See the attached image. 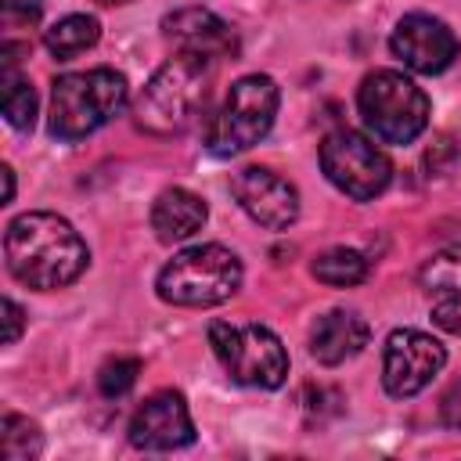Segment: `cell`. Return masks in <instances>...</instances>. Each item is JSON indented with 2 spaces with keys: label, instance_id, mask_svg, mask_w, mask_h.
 I'll return each instance as SVG.
<instances>
[{
  "label": "cell",
  "instance_id": "1",
  "mask_svg": "<svg viewBox=\"0 0 461 461\" xmlns=\"http://www.w3.org/2000/svg\"><path fill=\"white\" fill-rule=\"evenodd\" d=\"M4 259H7V270L14 281H22L36 292H54V288L72 285L86 270L90 249L65 216L36 209V212H22L7 223Z\"/></svg>",
  "mask_w": 461,
  "mask_h": 461
},
{
  "label": "cell",
  "instance_id": "11",
  "mask_svg": "<svg viewBox=\"0 0 461 461\" xmlns=\"http://www.w3.org/2000/svg\"><path fill=\"white\" fill-rule=\"evenodd\" d=\"M389 47L393 54L411 68V72H421V76H436L443 68L454 65L457 58V36L454 29L443 22V18H432V14H403L389 36Z\"/></svg>",
  "mask_w": 461,
  "mask_h": 461
},
{
  "label": "cell",
  "instance_id": "22",
  "mask_svg": "<svg viewBox=\"0 0 461 461\" xmlns=\"http://www.w3.org/2000/svg\"><path fill=\"white\" fill-rule=\"evenodd\" d=\"M432 321L450 331V335H461V299L457 295H436L432 303Z\"/></svg>",
  "mask_w": 461,
  "mask_h": 461
},
{
  "label": "cell",
  "instance_id": "5",
  "mask_svg": "<svg viewBox=\"0 0 461 461\" xmlns=\"http://www.w3.org/2000/svg\"><path fill=\"white\" fill-rule=\"evenodd\" d=\"M357 108L364 126L382 144H411L429 126V97L425 90L396 68H375L360 79Z\"/></svg>",
  "mask_w": 461,
  "mask_h": 461
},
{
  "label": "cell",
  "instance_id": "21",
  "mask_svg": "<svg viewBox=\"0 0 461 461\" xmlns=\"http://www.w3.org/2000/svg\"><path fill=\"white\" fill-rule=\"evenodd\" d=\"M137 375H140V360H133V357H115V360H108V364L97 371V389H101V396L119 400V396H126V393L133 389Z\"/></svg>",
  "mask_w": 461,
  "mask_h": 461
},
{
  "label": "cell",
  "instance_id": "15",
  "mask_svg": "<svg viewBox=\"0 0 461 461\" xmlns=\"http://www.w3.org/2000/svg\"><path fill=\"white\" fill-rule=\"evenodd\" d=\"M205 220H209L205 202L187 187H166L151 205V230L166 245L198 234L205 227Z\"/></svg>",
  "mask_w": 461,
  "mask_h": 461
},
{
  "label": "cell",
  "instance_id": "12",
  "mask_svg": "<svg viewBox=\"0 0 461 461\" xmlns=\"http://www.w3.org/2000/svg\"><path fill=\"white\" fill-rule=\"evenodd\" d=\"M130 443L137 450H180L194 443V421L187 400L176 389L151 393L130 418Z\"/></svg>",
  "mask_w": 461,
  "mask_h": 461
},
{
  "label": "cell",
  "instance_id": "26",
  "mask_svg": "<svg viewBox=\"0 0 461 461\" xmlns=\"http://www.w3.org/2000/svg\"><path fill=\"white\" fill-rule=\"evenodd\" d=\"M0 173H4V205H7V202H14V169L4 166Z\"/></svg>",
  "mask_w": 461,
  "mask_h": 461
},
{
  "label": "cell",
  "instance_id": "20",
  "mask_svg": "<svg viewBox=\"0 0 461 461\" xmlns=\"http://www.w3.org/2000/svg\"><path fill=\"white\" fill-rule=\"evenodd\" d=\"M4 119L14 126V130H32L36 122V90L29 79H22L14 68H4Z\"/></svg>",
  "mask_w": 461,
  "mask_h": 461
},
{
  "label": "cell",
  "instance_id": "17",
  "mask_svg": "<svg viewBox=\"0 0 461 461\" xmlns=\"http://www.w3.org/2000/svg\"><path fill=\"white\" fill-rule=\"evenodd\" d=\"M310 274H313L321 285H328V288H353V285H360V281L367 277V259H364V252L339 245V249L321 252V256L313 259Z\"/></svg>",
  "mask_w": 461,
  "mask_h": 461
},
{
  "label": "cell",
  "instance_id": "10",
  "mask_svg": "<svg viewBox=\"0 0 461 461\" xmlns=\"http://www.w3.org/2000/svg\"><path fill=\"white\" fill-rule=\"evenodd\" d=\"M230 194L267 230H288L299 220V191L292 180L267 166H245L230 180Z\"/></svg>",
  "mask_w": 461,
  "mask_h": 461
},
{
  "label": "cell",
  "instance_id": "3",
  "mask_svg": "<svg viewBox=\"0 0 461 461\" xmlns=\"http://www.w3.org/2000/svg\"><path fill=\"white\" fill-rule=\"evenodd\" d=\"M205 79L209 61L198 54H176L155 76L144 83V90L133 101V122L151 137H173L180 133L198 104L205 101Z\"/></svg>",
  "mask_w": 461,
  "mask_h": 461
},
{
  "label": "cell",
  "instance_id": "18",
  "mask_svg": "<svg viewBox=\"0 0 461 461\" xmlns=\"http://www.w3.org/2000/svg\"><path fill=\"white\" fill-rule=\"evenodd\" d=\"M40 450H43L40 425L7 411L4 421H0V454H4V461H29V457H40Z\"/></svg>",
  "mask_w": 461,
  "mask_h": 461
},
{
  "label": "cell",
  "instance_id": "23",
  "mask_svg": "<svg viewBox=\"0 0 461 461\" xmlns=\"http://www.w3.org/2000/svg\"><path fill=\"white\" fill-rule=\"evenodd\" d=\"M7 25H36L43 14V0H0Z\"/></svg>",
  "mask_w": 461,
  "mask_h": 461
},
{
  "label": "cell",
  "instance_id": "8",
  "mask_svg": "<svg viewBox=\"0 0 461 461\" xmlns=\"http://www.w3.org/2000/svg\"><path fill=\"white\" fill-rule=\"evenodd\" d=\"M321 169L324 176L353 202H371L378 198L389 180H393V162L389 155L364 133L357 130H331L321 140Z\"/></svg>",
  "mask_w": 461,
  "mask_h": 461
},
{
  "label": "cell",
  "instance_id": "7",
  "mask_svg": "<svg viewBox=\"0 0 461 461\" xmlns=\"http://www.w3.org/2000/svg\"><path fill=\"white\" fill-rule=\"evenodd\" d=\"M209 346L223 371L238 385L252 389H277L288 378V353L281 339L267 324H238V321H212Z\"/></svg>",
  "mask_w": 461,
  "mask_h": 461
},
{
  "label": "cell",
  "instance_id": "14",
  "mask_svg": "<svg viewBox=\"0 0 461 461\" xmlns=\"http://www.w3.org/2000/svg\"><path fill=\"white\" fill-rule=\"evenodd\" d=\"M367 321L353 310H328L310 328V357L324 367H339L353 360L367 346Z\"/></svg>",
  "mask_w": 461,
  "mask_h": 461
},
{
  "label": "cell",
  "instance_id": "4",
  "mask_svg": "<svg viewBox=\"0 0 461 461\" xmlns=\"http://www.w3.org/2000/svg\"><path fill=\"white\" fill-rule=\"evenodd\" d=\"M241 288V259L227 245H191L176 252L155 277V292L169 306H220Z\"/></svg>",
  "mask_w": 461,
  "mask_h": 461
},
{
  "label": "cell",
  "instance_id": "16",
  "mask_svg": "<svg viewBox=\"0 0 461 461\" xmlns=\"http://www.w3.org/2000/svg\"><path fill=\"white\" fill-rule=\"evenodd\" d=\"M97 40H101V22H97L94 14H65L61 22H54V25L43 32V47H47L58 61H68V58L90 50Z\"/></svg>",
  "mask_w": 461,
  "mask_h": 461
},
{
  "label": "cell",
  "instance_id": "25",
  "mask_svg": "<svg viewBox=\"0 0 461 461\" xmlns=\"http://www.w3.org/2000/svg\"><path fill=\"white\" fill-rule=\"evenodd\" d=\"M439 418H443V425L461 429V378L443 393V400H439Z\"/></svg>",
  "mask_w": 461,
  "mask_h": 461
},
{
  "label": "cell",
  "instance_id": "24",
  "mask_svg": "<svg viewBox=\"0 0 461 461\" xmlns=\"http://www.w3.org/2000/svg\"><path fill=\"white\" fill-rule=\"evenodd\" d=\"M0 306H4V346H14L18 335H22V328H25V313H22V306L11 295H4Z\"/></svg>",
  "mask_w": 461,
  "mask_h": 461
},
{
  "label": "cell",
  "instance_id": "19",
  "mask_svg": "<svg viewBox=\"0 0 461 461\" xmlns=\"http://www.w3.org/2000/svg\"><path fill=\"white\" fill-rule=\"evenodd\" d=\"M421 288L436 299V295H457L461 299V245H450L443 252H436L421 270H418Z\"/></svg>",
  "mask_w": 461,
  "mask_h": 461
},
{
  "label": "cell",
  "instance_id": "27",
  "mask_svg": "<svg viewBox=\"0 0 461 461\" xmlns=\"http://www.w3.org/2000/svg\"><path fill=\"white\" fill-rule=\"evenodd\" d=\"M97 4H104V7H115V4H130V0H97Z\"/></svg>",
  "mask_w": 461,
  "mask_h": 461
},
{
  "label": "cell",
  "instance_id": "9",
  "mask_svg": "<svg viewBox=\"0 0 461 461\" xmlns=\"http://www.w3.org/2000/svg\"><path fill=\"white\" fill-rule=\"evenodd\" d=\"M443 364L447 349L439 339L414 328H396L382 349V385L393 400L418 396L443 371Z\"/></svg>",
  "mask_w": 461,
  "mask_h": 461
},
{
  "label": "cell",
  "instance_id": "6",
  "mask_svg": "<svg viewBox=\"0 0 461 461\" xmlns=\"http://www.w3.org/2000/svg\"><path fill=\"white\" fill-rule=\"evenodd\" d=\"M277 104H281V90L270 76H263V72L241 76L227 90L220 112L209 122V133H205L209 151L220 158H230V155L256 148L270 133V126L277 119Z\"/></svg>",
  "mask_w": 461,
  "mask_h": 461
},
{
  "label": "cell",
  "instance_id": "13",
  "mask_svg": "<svg viewBox=\"0 0 461 461\" xmlns=\"http://www.w3.org/2000/svg\"><path fill=\"white\" fill-rule=\"evenodd\" d=\"M162 32H166V40H173L180 47V54H198L205 61L227 58L238 50V36H234L230 22H223L209 7H180V11L166 14Z\"/></svg>",
  "mask_w": 461,
  "mask_h": 461
},
{
  "label": "cell",
  "instance_id": "2",
  "mask_svg": "<svg viewBox=\"0 0 461 461\" xmlns=\"http://www.w3.org/2000/svg\"><path fill=\"white\" fill-rule=\"evenodd\" d=\"M130 101L126 76L115 68H86V72H65L50 83V115L47 130L58 140H83L97 133L104 122H112Z\"/></svg>",
  "mask_w": 461,
  "mask_h": 461
}]
</instances>
